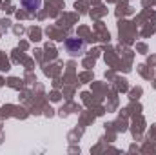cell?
I'll return each instance as SVG.
<instances>
[{
	"label": "cell",
	"mask_w": 156,
	"mask_h": 155,
	"mask_svg": "<svg viewBox=\"0 0 156 155\" xmlns=\"http://www.w3.org/2000/svg\"><path fill=\"white\" fill-rule=\"evenodd\" d=\"M66 47L71 55H80L83 49H85V44L83 40H78V39H67L66 40Z\"/></svg>",
	"instance_id": "cell-1"
},
{
	"label": "cell",
	"mask_w": 156,
	"mask_h": 155,
	"mask_svg": "<svg viewBox=\"0 0 156 155\" xmlns=\"http://www.w3.org/2000/svg\"><path fill=\"white\" fill-rule=\"evenodd\" d=\"M22 6L27 11H38L42 6V0H22Z\"/></svg>",
	"instance_id": "cell-2"
}]
</instances>
